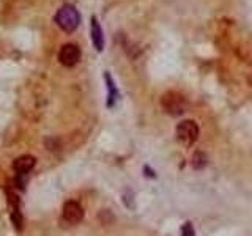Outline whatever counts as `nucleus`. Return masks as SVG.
Masks as SVG:
<instances>
[{"label": "nucleus", "instance_id": "obj_1", "mask_svg": "<svg viewBox=\"0 0 252 236\" xmlns=\"http://www.w3.org/2000/svg\"><path fill=\"white\" fill-rule=\"evenodd\" d=\"M55 22L63 32L73 33L81 24V14L73 5H63L55 14Z\"/></svg>", "mask_w": 252, "mask_h": 236}, {"label": "nucleus", "instance_id": "obj_2", "mask_svg": "<svg viewBox=\"0 0 252 236\" xmlns=\"http://www.w3.org/2000/svg\"><path fill=\"white\" fill-rule=\"evenodd\" d=\"M161 106H163V109L170 113V115H181L186 107H188V103L183 95H180L177 91H167L161 98Z\"/></svg>", "mask_w": 252, "mask_h": 236}, {"label": "nucleus", "instance_id": "obj_3", "mask_svg": "<svg viewBox=\"0 0 252 236\" xmlns=\"http://www.w3.org/2000/svg\"><path fill=\"white\" fill-rule=\"evenodd\" d=\"M177 137L185 145H192L199 139V126L192 120H185L177 126Z\"/></svg>", "mask_w": 252, "mask_h": 236}, {"label": "nucleus", "instance_id": "obj_4", "mask_svg": "<svg viewBox=\"0 0 252 236\" xmlns=\"http://www.w3.org/2000/svg\"><path fill=\"white\" fill-rule=\"evenodd\" d=\"M81 60V49L79 46L73 44V43H68V44H63L60 52H59V62L63 66H76Z\"/></svg>", "mask_w": 252, "mask_h": 236}, {"label": "nucleus", "instance_id": "obj_5", "mask_svg": "<svg viewBox=\"0 0 252 236\" xmlns=\"http://www.w3.org/2000/svg\"><path fill=\"white\" fill-rule=\"evenodd\" d=\"M63 219L66 220L68 224H78L84 217V210L78 202H66L63 206Z\"/></svg>", "mask_w": 252, "mask_h": 236}, {"label": "nucleus", "instance_id": "obj_6", "mask_svg": "<svg viewBox=\"0 0 252 236\" xmlns=\"http://www.w3.org/2000/svg\"><path fill=\"white\" fill-rule=\"evenodd\" d=\"M90 33H92V41L96 47L98 52H101L104 49V35H103V28L98 22V18L92 16V25H90Z\"/></svg>", "mask_w": 252, "mask_h": 236}, {"label": "nucleus", "instance_id": "obj_7", "mask_svg": "<svg viewBox=\"0 0 252 236\" xmlns=\"http://www.w3.org/2000/svg\"><path fill=\"white\" fill-rule=\"evenodd\" d=\"M35 162H37V159H35L33 156L25 154V156L18 157V159L15 161V164H13V169H15L19 175H25L35 167Z\"/></svg>", "mask_w": 252, "mask_h": 236}, {"label": "nucleus", "instance_id": "obj_8", "mask_svg": "<svg viewBox=\"0 0 252 236\" xmlns=\"http://www.w3.org/2000/svg\"><path fill=\"white\" fill-rule=\"evenodd\" d=\"M104 79H106V82H107V90H109V101H107V106L112 107L115 103V99L118 96V93H117V88H115V85H114V81H112V77L109 73L104 74Z\"/></svg>", "mask_w": 252, "mask_h": 236}, {"label": "nucleus", "instance_id": "obj_9", "mask_svg": "<svg viewBox=\"0 0 252 236\" xmlns=\"http://www.w3.org/2000/svg\"><path fill=\"white\" fill-rule=\"evenodd\" d=\"M205 164H207V156L204 153H195L192 156V167L194 169H202V167H205Z\"/></svg>", "mask_w": 252, "mask_h": 236}, {"label": "nucleus", "instance_id": "obj_10", "mask_svg": "<svg viewBox=\"0 0 252 236\" xmlns=\"http://www.w3.org/2000/svg\"><path fill=\"white\" fill-rule=\"evenodd\" d=\"M181 236H195L194 227L191 222H186L183 227H181Z\"/></svg>", "mask_w": 252, "mask_h": 236}]
</instances>
